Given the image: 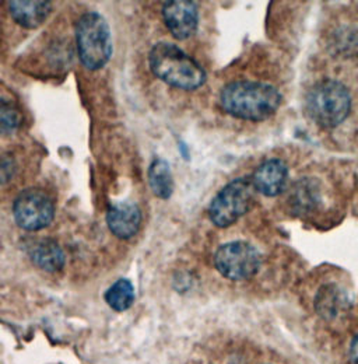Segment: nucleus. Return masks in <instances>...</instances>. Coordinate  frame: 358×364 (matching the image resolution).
Masks as SVG:
<instances>
[{"mask_svg":"<svg viewBox=\"0 0 358 364\" xmlns=\"http://www.w3.org/2000/svg\"><path fill=\"white\" fill-rule=\"evenodd\" d=\"M281 98L276 87L259 82H234L220 94L222 108L228 115L254 122L273 117L281 105Z\"/></svg>","mask_w":358,"mask_h":364,"instance_id":"f257e3e1","label":"nucleus"},{"mask_svg":"<svg viewBox=\"0 0 358 364\" xmlns=\"http://www.w3.org/2000/svg\"><path fill=\"white\" fill-rule=\"evenodd\" d=\"M148 66L156 77L179 90H197L207 80V73L202 65L171 43L163 41L153 46Z\"/></svg>","mask_w":358,"mask_h":364,"instance_id":"f03ea898","label":"nucleus"},{"mask_svg":"<svg viewBox=\"0 0 358 364\" xmlns=\"http://www.w3.org/2000/svg\"><path fill=\"white\" fill-rule=\"evenodd\" d=\"M305 107L310 118L325 129L342 125L352 112V95L337 80H322L307 94Z\"/></svg>","mask_w":358,"mask_h":364,"instance_id":"7ed1b4c3","label":"nucleus"},{"mask_svg":"<svg viewBox=\"0 0 358 364\" xmlns=\"http://www.w3.org/2000/svg\"><path fill=\"white\" fill-rule=\"evenodd\" d=\"M76 44L79 58L86 69H102L114 52L111 27L105 17L95 11L83 14L76 24Z\"/></svg>","mask_w":358,"mask_h":364,"instance_id":"20e7f679","label":"nucleus"},{"mask_svg":"<svg viewBox=\"0 0 358 364\" xmlns=\"http://www.w3.org/2000/svg\"><path fill=\"white\" fill-rule=\"evenodd\" d=\"M254 189V183L249 178H238L227 183L210 202L209 218L212 223L225 228L238 222L252 203Z\"/></svg>","mask_w":358,"mask_h":364,"instance_id":"39448f33","label":"nucleus"},{"mask_svg":"<svg viewBox=\"0 0 358 364\" xmlns=\"http://www.w3.org/2000/svg\"><path fill=\"white\" fill-rule=\"evenodd\" d=\"M262 257L259 251L246 241H232L222 245L215 255V267L222 276L241 282L259 272Z\"/></svg>","mask_w":358,"mask_h":364,"instance_id":"423d86ee","label":"nucleus"},{"mask_svg":"<svg viewBox=\"0 0 358 364\" xmlns=\"http://www.w3.org/2000/svg\"><path fill=\"white\" fill-rule=\"evenodd\" d=\"M16 225L27 231L48 228L55 218V205L50 196L40 188L23 191L13 203Z\"/></svg>","mask_w":358,"mask_h":364,"instance_id":"0eeeda50","label":"nucleus"},{"mask_svg":"<svg viewBox=\"0 0 358 364\" xmlns=\"http://www.w3.org/2000/svg\"><path fill=\"white\" fill-rule=\"evenodd\" d=\"M163 17L168 31L178 41L189 40L197 31L199 9L195 1H166L163 4Z\"/></svg>","mask_w":358,"mask_h":364,"instance_id":"6e6552de","label":"nucleus"},{"mask_svg":"<svg viewBox=\"0 0 358 364\" xmlns=\"http://www.w3.org/2000/svg\"><path fill=\"white\" fill-rule=\"evenodd\" d=\"M251 180L255 191H258L264 196H278L287 188L288 167L280 159H270L255 170Z\"/></svg>","mask_w":358,"mask_h":364,"instance_id":"1a4fd4ad","label":"nucleus"},{"mask_svg":"<svg viewBox=\"0 0 358 364\" xmlns=\"http://www.w3.org/2000/svg\"><path fill=\"white\" fill-rule=\"evenodd\" d=\"M287 203L291 213L300 218L316 212L322 203L320 183L311 177H305L294 182L290 188Z\"/></svg>","mask_w":358,"mask_h":364,"instance_id":"9d476101","label":"nucleus"},{"mask_svg":"<svg viewBox=\"0 0 358 364\" xmlns=\"http://www.w3.org/2000/svg\"><path fill=\"white\" fill-rule=\"evenodd\" d=\"M107 225L109 231L121 238L129 240L137 234L141 225V212L132 202L115 203L107 213Z\"/></svg>","mask_w":358,"mask_h":364,"instance_id":"9b49d317","label":"nucleus"},{"mask_svg":"<svg viewBox=\"0 0 358 364\" xmlns=\"http://www.w3.org/2000/svg\"><path fill=\"white\" fill-rule=\"evenodd\" d=\"M11 18L23 28L34 30L43 26L52 11V3L44 0H13L7 3Z\"/></svg>","mask_w":358,"mask_h":364,"instance_id":"f8f14e48","label":"nucleus"},{"mask_svg":"<svg viewBox=\"0 0 358 364\" xmlns=\"http://www.w3.org/2000/svg\"><path fill=\"white\" fill-rule=\"evenodd\" d=\"M28 257L36 267L45 272L56 273L63 269L66 264V257L60 245L52 238L34 240L28 245Z\"/></svg>","mask_w":358,"mask_h":364,"instance_id":"ddd939ff","label":"nucleus"},{"mask_svg":"<svg viewBox=\"0 0 358 364\" xmlns=\"http://www.w3.org/2000/svg\"><path fill=\"white\" fill-rule=\"evenodd\" d=\"M147 180L153 193L157 198L167 200L173 196L175 189V182H174V176H173L170 163L167 160L156 159L148 167Z\"/></svg>","mask_w":358,"mask_h":364,"instance_id":"4468645a","label":"nucleus"},{"mask_svg":"<svg viewBox=\"0 0 358 364\" xmlns=\"http://www.w3.org/2000/svg\"><path fill=\"white\" fill-rule=\"evenodd\" d=\"M349 306V299L335 284H327L323 286L316 296L315 300V307L319 316L323 318L330 319L336 318L346 307Z\"/></svg>","mask_w":358,"mask_h":364,"instance_id":"2eb2a0df","label":"nucleus"},{"mask_svg":"<svg viewBox=\"0 0 358 364\" xmlns=\"http://www.w3.org/2000/svg\"><path fill=\"white\" fill-rule=\"evenodd\" d=\"M104 299L107 304L118 313L129 310L134 303V287L132 282L128 279L116 280L105 291Z\"/></svg>","mask_w":358,"mask_h":364,"instance_id":"dca6fc26","label":"nucleus"},{"mask_svg":"<svg viewBox=\"0 0 358 364\" xmlns=\"http://www.w3.org/2000/svg\"><path fill=\"white\" fill-rule=\"evenodd\" d=\"M21 121H23V117H21L20 111L11 102H9L3 98L1 105H0V128H1V132L4 135H11L13 132H16L20 128Z\"/></svg>","mask_w":358,"mask_h":364,"instance_id":"f3484780","label":"nucleus"},{"mask_svg":"<svg viewBox=\"0 0 358 364\" xmlns=\"http://www.w3.org/2000/svg\"><path fill=\"white\" fill-rule=\"evenodd\" d=\"M350 359L354 364H358V335H356L350 345Z\"/></svg>","mask_w":358,"mask_h":364,"instance_id":"a211bd4d","label":"nucleus"}]
</instances>
